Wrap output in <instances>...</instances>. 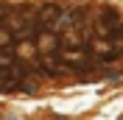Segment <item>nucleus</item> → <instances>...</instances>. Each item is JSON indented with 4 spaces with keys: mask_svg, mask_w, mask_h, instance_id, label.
Instances as JSON below:
<instances>
[{
    "mask_svg": "<svg viewBox=\"0 0 123 120\" xmlns=\"http://www.w3.org/2000/svg\"><path fill=\"white\" fill-rule=\"evenodd\" d=\"M59 17H62V6H56V3H45V6L37 11V28L56 31V28H59Z\"/></svg>",
    "mask_w": 123,
    "mask_h": 120,
    "instance_id": "obj_1",
    "label": "nucleus"
},
{
    "mask_svg": "<svg viewBox=\"0 0 123 120\" xmlns=\"http://www.w3.org/2000/svg\"><path fill=\"white\" fill-rule=\"evenodd\" d=\"M8 42H11V36H8V31H3V28H0V45H8Z\"/></svg>",
    "mask_w": 123,
    "mask_h": 120,
    "instance_id": "obj_2",
    "label": "nucleus"
},
{
    "mask_svg": "<svg viewBox=\"0 0 123 120\" xmlns=\"http://www.w3.org/2000/svg\"><path fill=\"white\" fill-rule=\"evenodd\" d=\"M117 34H120V39H123V25H120V28H117Z\"/></svg>",
    "mask_w": 123,
    "mask_h": 120,
    "instance_id": "obj_3",
    "label": "nucleus"
}]
</instances>
